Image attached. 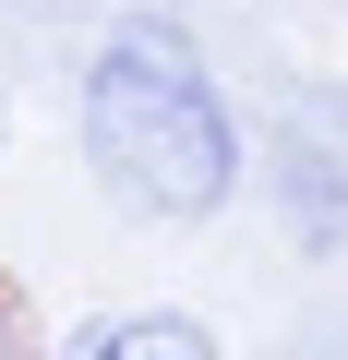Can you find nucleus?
Returning <instances> with one entry per match:
<instances>
[{
	"mask_svg": "<svg viewBox=\"0 0 348 360\" xmlns=\"http://www.w3.org/2000/svg\"><path fill=\"white\" fill-rule=\"evenodd\" d=\"M0 120H13V108H0Z\"/></svg>",
	"mask_w": 348,
	"mask_h": 360,
	"instance_id": "4",
	"label": "nucleus"
},
{
	"mask_svg": "<svg viewBox=\"0 0 348 360\" xmlns=\"http://www.w3.org/2000/svg\"><path fill=\"white\" fill-rule=\"evenodd\" d=\"M72 156L144 229H205V217H228L252 193V120H240L228 72L168 13H132V25H108L84 49V72H72Z\"/></svg>",
	"mask_w": 348,
	"mask_h": 360,
	"instance_id": "1",
	"label": "nucleus"
},
{
	"mask_svg": "<svg viewBox=\"0 0 348 360\" xmlns=\"http://www.w3.org/2000/svg\"><path fill=\"white\" fill-rule=\"evenodd\" d=\"M49 360H228V348H217V324H193V312L132 300V312H84Z\"/></svg>",
	"mask_w": 348,
	"mask_h": 360,
	"instance_id": "2",
	"label": "nucleus"
},
{
	"mask_svg": "<svg viewBox=\"0 0 348 360\" xmlns=\"http://www.w3.org/2000/svg\"><path fill=\"white\" fill-rule=\"evenodd\" d=\"M0 360H25V336H13V312H0Z\"/></svg>",
	"mask_w": 348,
	"mask_h": 360,
	"instance_id": "3",
	"label": "nucleus"
}]
</instances>
